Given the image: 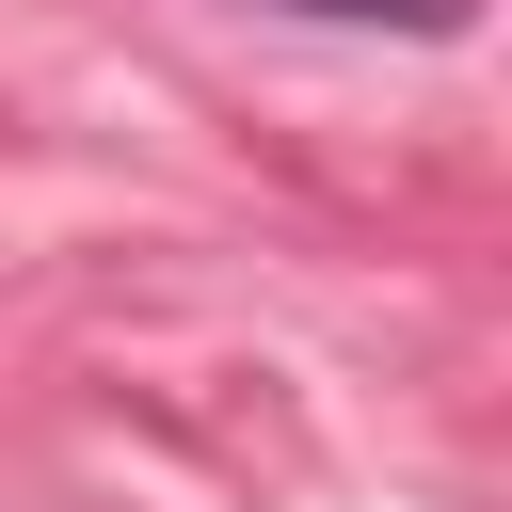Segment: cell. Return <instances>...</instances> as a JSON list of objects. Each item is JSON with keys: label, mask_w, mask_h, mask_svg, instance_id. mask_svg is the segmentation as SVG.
Instances as JSON below:
<instances>
[{"label": "cell", "mask_w": 512, "mask_h": 512, "mask_svg": "<svg viewBox=\"0 0 512 512\" xmlns=\"http://www.w3.org/2000/svg\"><path fill=\"white\" fill-rule=\"evenodd\" d=\"M256 16H320V32H416V48L480 32V0H256Z\"/></svg>", "instance_id": "obj_1"}]
</instances>
